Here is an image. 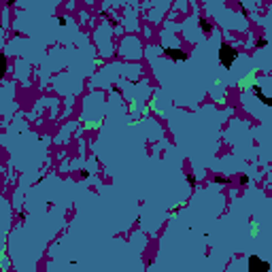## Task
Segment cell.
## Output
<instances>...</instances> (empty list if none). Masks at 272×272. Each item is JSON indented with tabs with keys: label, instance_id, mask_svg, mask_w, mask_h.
Wrapping results in <instances>:
<instances>
[{
	"label": "cell",
	"instance_id": "1",
	"mask_svg": "<svg viewBox=\"0 0 272 272\" xmlns=\"http://www.w3.org/2000/svg\"><path fill=\"white\" fill-rule=\"evenodd\" d=\"M257 232H259V225L253 221V223H251V236H257Z\"/></svg>",
	"mask_w": 272,
	"mask_h": 272
},
{
	"label": "cell",
	"instance_id": "2",
	"mask_svg": "<svg viewBox=\"0 0 272 272\" xmlns=\"http://www.w3.org/2000/svg\"><path fill=\"white\" fill-rule=\"evenodd\" d=\"M58 24H60V26H62V28H64V26H66L68 21H66V17H60V19H58Z\"/></svg>",
	"mask_w": 272,
	"mask_h": 272
}]
</instances>
